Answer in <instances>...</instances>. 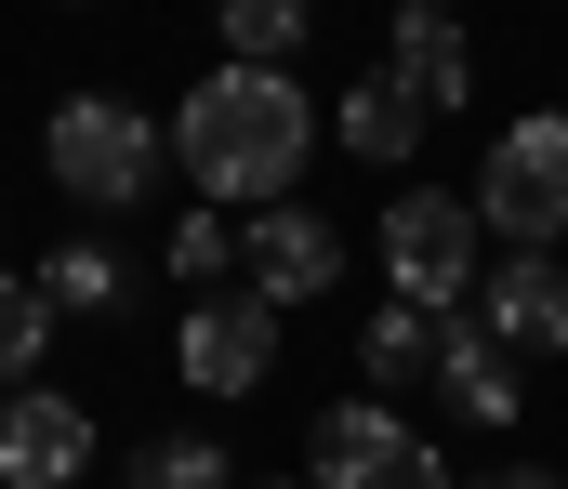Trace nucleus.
<instances>
[{
	"label": "nucleus",
	"instance_id": "39448f33",
	"mask_svg": "<svg viewBox=\"0 0 568 489\" xmlns=\"http://www.w3.org/2000/svg\"><path fill=\"white\" fill-rule=\"evenodd\" d=\"M239 292H265V305H331L344 292V225L331 212H304V198H252L239 212Z\"/></svg>",
	"mask_w": 568,
	"mask_h": 489
},
{
	"label": "nucleus",
	"instance_id": "f8f14e48",
	"mask_svg": "<svg viewBox=\"0 0 568 489\" xmlns=\"http://www.w3.org/2000/svg\"><path fill=\"white\" fill-rule=\"evenodd\" d=\"M331 146H344V160H371V172H410V146H424V106H410V93L371 67L357 93H331Z\"/></svg>",
	"mask_w": 568,
	"mask_h": 489
},
{
	"label": "nucleus",
	"instance_id": "f257e3e1",
	"mask_svg": "<svg viewBox=\"0 0 568 489\" xmlns=\"http://www.w3.org/2000/svg\"><path fill=\"white\" fill-rule=\"evenodd\" d=\"M172 133V172L212 198V212H252V198H291L304 185V160H317V93L291 80V67H225L212 53V80L159 120Z\"/></svg>",
	"mask_w": 568,
	"mask_h": 489
},
{
	"label": "nucleus",
	"instance_id": "2eb2a0df",
	"mask_svg": "<svg viewBox=\"0 0 568 489\" xmlns=\"http://www.w3.org/2000/svg\"><path fill=\"white\" fill-rule=\"evenodd\" d=\"M436 318H449V305H410V292H384V305L357 318V370H371V384H410V370L436 357Z\"/></svg>",
	"mask_w": 568,
	"mask_h": 489
},
{
	"label": "nucleus",
	"instance_id": "f3484780",
	"mask_svg": "<svg viewBox=\"0 0 568 489\" xmlns=\"http://www.w3.org/2000/svg\"><path fill=\"white\" fill-rule=\"evenodd\" d=\"M53 330H67V318L40 305V278H0V397L40 370V344H53Z\"/></svg>",
	"mask_w": 568,
	"mask_h": 489
},
{
	"label": "nucleus",
	"instance_id": "423d86ee",
	"mask_svg": "<svg viewBox=\"0 0 568 489\" xmlns=\"http://www.w3.org/2000/svg\"><path fill=\"white\" fill-rule=\"evenodd\" d=\"M172 370H185L199 397H252V384L278 370V305H265V292H239V278H225V292H199L185 330H172Z\"/></svg>",
	"mask_w": 568,
	"mask_h": 489
},
{
	"label": "nucleus",
	"instance_id": "f03ea898",
	"mask_svg": "<svg viewBox=\"0 0 568 489\" xmlns=\"http://www.w3.org/2000/svg\"><path fill=\"white\" fill-rule=\"evenodd\" d=\"M40 172H53V198H80V212H145V185L172 172V133L145 120L133 93H67V106L40 120Z\"/></svg>",
	"mask_w": 568,
	"mask_h": 489
},
{
	"label": "nucleus",
	"instance_id": "9b49d317",
	"mask_svg": "<svg viewBox=\"0 0 568 489\" xmlns=\"http://www.w3.org/2000/svg\"><path fill=\"white\" fill-rule=\"evenodd\" d=\"M397 437H410V424H397V397H384V384H371V397H331V410L304 424V489H357Z\"/></svg>",
	"mask_w": 568,
	"mask_h": 489
},
{
	"label": "nucleus",
	"instance_id": "20e7f679",
	"mask_svg": "<svg viewBox=\"0 0 568 489\" xmlns=\"http://www.w3.org/2000/svg\"><path fill=\"white\" fill-rule=\"evenodd\" d=\"M476 265H489L476 198H463V185H397V212H384V292H410V305H463Z\"/></svg>",
	"mask_w": 568,
	"mask_h": 489
},
{
	"label": "nucleus",
	"instance_id": "6e6552de",
	"mask_svg": "<svg viewBox=\"0 0 568 489\" xmlns=\"http://www.w3.org/2000/svg\"><path fill=\"white\" fill-rule=\"evenodd\" d=\"M93 477V410L67 384H13L0 397V489H80Z\"/></svg>",
	"mask_w": 568,
	"mask_h": 489
},
{
	"label": "nucleus",
	"instance_id": "ddd939ff",
	"mask_svg": "<svg viewBox=\"0 0 568 489\" xmlns=\"http://www.w3.org/2000/svg\"><path fill=\"white\" fill-rule=\"evenodd\" d=\"M40 305H53V318H120V305H133L120 238H53V252H40Z\"/></svg>",
	"mask_w": 568,
	"mask_h": 489
},
{
	"label": "nucleus",
	"instance_id": "412c9836",
	"mask_svg": "<svg viewBox=\"0 0 568 489\" xmlns=\"http://www.w3.org/2000/svg\"><path fill=\"white\" fill-rule=\"evenodd\" d=\"M265 489H304V477H265Z\"/></svg>",
	"mask_w": 568,
	"mask_h": 489
},
{
	"label": "nucleus",
	"instance_id": "aec40b11",
	"mask_svg": "<svg viewBox=\"0 0 568 489\" xmlns=\"http://www.w3.org/2000/svg\"><path fill=\"white\" fill-rule=\"evenodd\" d=\"M463 489H568L556 463H489V477H463Z\"/></svg>",
	"mask_w": 568,
	"mask_h": 489
},
{
	"label": "nucleus",
	"instance_id": "1a4fd4ad",
	"mask_svg": "<svg viewBox=\"0 0 568 489\" xmlns=\"http://www.w3.org/2000/svg\"><path fill=\"white\" fill-rule=\"evenodd\" d=\"M384 80H397L424 120L476 106V40H463V13H449V0H397V13H384Z\"/></svg>",
	"mask_w": 568,
	"mask_h": 489
},
{
	"label": "nucleus",
	"instance_id": "0eeeda50",
	"mask_svg": "<svg viewBox=\"0 0 568 489\" xmlns=\"http://www.w3.org/2000/svg\"><path fill=\"white\" fill-rule=\"evenodd\" d=\"M463 318L489 330L503 357H568V265H556V252H503V265H476Z\"/></svg>",
	"mask_w": 568,
	"mask_h": 489
},
{
	"label": "nucleus",
	"instance_id": "7ed1b4c3",
	"mask_svg": "<svg viewBox=\"0 0 568 489\" xmlns=\"http://www.w3.org/2000/svg\"><path fill=\"white\" fill-rule=\"evenodd\" d=\"M476 225H489L503 252H556L568 238V106H529V120L489 133V160H476Z\"/></svg>",
	"mask_w": 568,
	"mask_h": 489
},
{
	"label": "nucleus",
	"instance_id": "dca6fc26",
	"mask_svg": "<svg viewBox=\"0 0 568 489\" xmlns=\"http://www.w3.org/2000/svg\"><path fill=\"white\" fill-rule=\"evenodd\" d=\"M120 489H239V463H225V437H199V424H172V437H145L133 477Z\"/></svg>",
	"mask_w": 568,
	"mask_h": 489
},
{
	"label": "nucleus",
	"instance_id": "6ab92c4d",
	"mask_svg": "<svg viewBox=\"0 0 568 489\" xmlns=\"http://www.w3.org/2000/svg\"><path fill=\"white\" fill-rule=\"evenodd\" d=\"M357 489H463V477L436 463L424 437H397V450H384V463H371V477H357Z\"/></svg>",
	"mask_w": 568,
	"mask_h": 489
},
{
	"label": "nucleus",
	"instance_id": "9d476101",
	"mask_svg": "<svg viewBox=\"0 0 568 489\" xmlns=\"http://www.w3.org/2000/svg\"><path fill=\"white\" fill-rule=\"evenodd\" d=\"M436 397H449V410H463V424H516V410H529V384H516V370H529V357H503V344H489V330L463 318V305H449V318H436Z\"/></svg>",
	"mask_w": 568,
	"mask_h": 489
},
{
	"label": "nucleus",
	"instance_id": "a211bd4d",
	"mask_svg": "<svg viewBox=\"0 0 568 489\" xmlns=\"http://www.w3.org/2000/svg\"><path fill=\"white\" fill-rule=\"evenodd\" d=\"M172 278H185V292H225V278H239V212H185V225H172Z\"/></svg>",
	"mask_w": 568,
	"mask_h": 489
},
{
	"label": "nucleus",
	"instance_id": "4468645a",
	"mask_svg": "<svg viewBox=\"0 0 568 489\" xmlns=\"http://www.w3.org/2000/svg\"><path fill=\"white\" fill-rule=\"evenodd\" d=\"M304 27H317V0H212L225 67H291V53H304Z\"/></svg>",
	"mask_w": 568,
	"mask_h": 489
},
{
	"label": "nucleus",
	"instance_id": "4be33fe9",
	"mask_svg": "<svg viewBox=\"0 0 568 489\" xmlns=\"http://www.w3.org/2000/svg\"><path fill=\"white\" fill-rule=\"evenodd\" d=\"M67 13H93V0H67Z\"/></svg>",
	"mask_w": 568,
	"mask_h": 489
}]
</instances>
